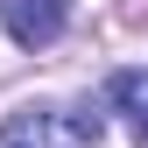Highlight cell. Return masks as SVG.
<instances>
[{
    "mask_svg": "<svg viewBox=\"0 0 148 148\" xmlns=\"http://www.w3.org/2000/svg\"><path fill=\"white\" fill-rule=\"evenodd\" d=\"M0 148H99L92 106H21L0 127Z\"/></svg>",
    "mask_w": 148,
    "mask_h": 148,
    "instance_id": "obj_1",
    "label": "cell"
},
{
    "mask_svg": "<svg viewBox=\"0 0 148 148\" xmlns=\"http://www.w3.org/2000/svg\"><path fill=\"white\" fill-rule=\"evenodd\" d=\"M0 14H7V35L21 49H49L71 21V0H0Z\"/></svg>",
    "mask_w": 148,
    "mask_h": 148,
    "instance_id": "obj_2",
    "label": "cell"
},
{
    "mask_svg": "<svg viewBox=\"0 0 148 148\" xmlns=\"http://www.w3.org/2000/svg\"><path fill=\"white\" fill-rule=\"evenodd\" d=\"M106 106L134 127V141H148V71H120V78L106 85Z\"/></svg>",
    "mask_w": 148,
    "mask_h": 148,
    "instance_id": "obj_3",
    "label": "cell"
}]
</instances>
